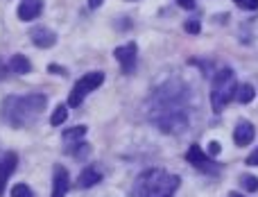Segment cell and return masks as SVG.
<instances>
[{
    "instance_id": "obj_1",
    "label": "cell",
    "mask_w": 258,
    "mask_h": 197,
    "mask_svg": "<svg viewBox=\"0 0 258 197\" xmlns=\"http://www.w3.org/2000/svg\"><path fill=\"white\" fill-rule=\"evenodd\" d=\"M150 118L165 134H181L188 127V89L181 82H168L152 95Z\"/></svg>"
},
{
    "instance_id": "obj_2",
    "label": "cell",
    "mask_w": 258,
    "mask_h": 197,
    "mask_svg": "<svg viewBox=\"0 0 258 197\" xmlns=\"http://www.w3.org/2000/svg\"><path fill=\"white\" fill-rule=\"evenodd\" d=\"M45 95L30 93V95H7L3 100V118L12 127H25L34 122L45 109Z\"/></svg>"
},
{
    "instance_id": "obj_3",
    "label": "cell",
    "mask_w": 258,
    "mask_h": 197,
    "mask_svg": "<svg viewBox=\"0 0 258 197\" xmlns=\"http://www.w3.org/2000/svg\"><path fill=\"white\" fill-rule=\"evenodd\" d=\"M179 177L170 175L165 170H145L143 175H138V179L134 181L132 197H174L179 188Z\"/></svg>"
},
{
    "instance_id": "obj_4",
    "label": "cell",
    "mask_w": 258,
    "mask_h": 197,
    "mask_svg": "<svg viewBox=\"0 0 258 197\" xmlns=\"http://www.w3.org/2000/svg\"><path fill=\"white\" fill-rule=\"evenodd\" d=\"M236 73L231 68H222L213 75V84H211V107L215 113H220L233 98H236Z\"/></svg>"
},
{
    "instance_id": "obj_5",
    "label": "cell",
    "mask_w": 258,
    "mask_h": 197,
    "mask_svg": "<svg viewBox=\"0 0 258 197\" xmlns=\"http://www.w3.org/2000/svg\"><path fill=\"white\" fill-rule=\"evenodd\" d=\"M102 82H104V73H100V71L86 73L84 77H80V80L75 82V86H73L71 98H68V107H80L82 100H84L86 95L91 93V91L98 89Z\"/></svg>"
},
{
    "instance_id": "obj_6",
    "label": "cell",
    "mask_w": 258,
    "mask_h": 197,
    "mask_svg": "<svg viewBox=\"0 0 258 197\" xmlns=\"http://www.w3.org/2000/svg\"><path fill=\"white\" fill-rule=\"evenodd\" d=\"M116 59H118V63H120V68H122L125 75L134 73V68H136V59H138L136 43H125V45H120V48H116Z\"/></svg>"
},
{
    "instance_id": "obj_7",
    "label": "cell",
    "mask_w": 258,
    "mask_h": 197,
    "mask_svg": "<svg viewBox=\"0 0 258 197\" xmlns=\"http://www.w3.org/2000/svg\"><path fill=\"white\" fill-rule=\"evenodd\" d=\"M186 161L190 163V166H195L197 170H204V172H215L218 168L213 166V161H211V157H206L204 152H202L200 145H192L190 150L186 152Z\"/></svg>"
},
{
    "instance_id": "obj_8",
    "label": "cell",
    "mask_w": 258,
    "mask_h": 197,
    "mask_svg": "<svg viewBox=\"0 0 258 197\" xmlns=\"http://www.w3.org/2000/svg\"><path fill=\"white\" fill-rule=\"evenodd\" d=\"M18 166V157L14 152H5L0 157V195L5 193V186H7V179L12 177V172L16 170Z\"/></svg>"
},
{
    "instance_id": "obj_9",
    "label": "cell",
    "mask_w": 258,
    "mask_h": 197,
    "mask_svg": "<svg viewBox=\"0 0 258 197\" xmlns=\"http://www.w3.org/2000/svg\"><path fill=\"white\" fill-rule=\"evenodd\" d=\"M43 12V0H23L18 5V18L21 21H34Z\"/></svg>"
},
{
    "instance_id": "obj_10",
    "label": "cell",
    "mask_w": 258,
    "mask_h": 197,
    "mask_svg": "<svg viewBox=\"0 0 258 197\" xmlns=\"http://www.w3.org/2000/svg\"><path fill=\"white\" fill-rule=\"evenodd\" d=\"M256 136V129L251 122L247 120H240L238 122V127L233 129V141H236V145H240V148H245V145H249L251 141H254Z\"/></svg>"
},
{
    "instance_id": "obj_11",
    "label": "cell",
    "mask_w": 258,
    "mask_h": 197,
    "mask_svg": "<svg viewBox=\"0 0 258 197\" xmlns=\"http://www.w3.org/2000/svg\"><path fill=\"white\" fill-rule=\"evenodd\" d=\"M68 170L63 166L54 168V177H52V197H66L68 193Z\"/></svg>"
},
{
    "instance_id": "obj_12",
    "label": "cell",
    "mask_w": 258,
    "mask_h": 197,
    "mask_svg": "<svg viewBox=\"0 0 258 197\" xmlns=\"http://www.w3.org/2000/svg\"><path fill=\"white\" fill-rule=\"evenodd\" d=\"M30 36L34 41V45H39V48H52L57 43V34L52 30H48V27H34L30 32Z\"/></svg>"
},
{
    "instance_id": "obj_13",
    "label": "cell",
    "mask_w": 258,
    "mask_h": 197,
    "mask_svg": "<svg viewBox=\"0 0 258 197\" xmlns=\"http://www.w3.org/2000/svg\"><path fill=\"white\" fill-rule=\"evenodd\" d=\"M84 136H86V127H84V125L71 127V129L63 132V141L68 143V148H77V145H82Z\"/></svg>"
},
{
    "instance_id": "obj_14",
    "label": "cell",
    "mask_w": 258,
    "mask_h": 197,
    "mask_svg": "<svg viewBox=\"0 0 258 197\" xmlns=\"http://www.w3.org/2000/svg\"><path fill=\"white\" fill-rule=\"evenodd\" d=\"M98 181H102V175H100L93 166H89V168H84V170H82L77 184H80V188H91V186H95Z\"/></svg>"
},
{
    "instance_id": "obj_15",
    "label": "cell",
    "mask_w": 258,
    "mask_h": 197,
    "mask_svg": "<svg viewBox=\"0 0 258 197\" xmlns=\"http://www.w3.org/2000/svg\"><path fill=\"white\" fill-rule=\"evenodd\" d=\"M9 71L16 73V75H27V73L32 71V63L25 54H14V57L9 59Z\"/></svg>"
},
{
    "instance_id": "obj_16",
    "label": "cell",
    "mask_w": 258,
    "mask_h": 197,
    "mask_svg": "<svg viewBox=\"0 0 258 197\" xmlns=\"http://www.w3.org/2000/svg\"><path fill=\"white\" fill-rule=\"evenodd\" d=\"M254 98H256V91H254V86H251V84H242V86H238V91H236V100H238L240 104H249Z\"/></svg>"
},
{
    "instance_id": "obj_17",
    "label": "cell",
    "mask_w": 258,
    "mask_h": 197,
    "mask_svg": "<svg viewBox=\"0 0 258 197\" xmlns=\"http://www.w3.org/2000/svg\"><path fill=\"white\" fill-rule=\"evenodd\" d=\"M66 118H68V107H66V104H59V107L54 109V113H52V118H50V122H52L54 127H59L61 122H66Z\"/></svg>"
},
{
    "instance_id": "obj_18",
    "label": "cell",
    "mask_w": 258,
    "mask_h": 197,
    "mask_svg": "<svg viewBox=\"0 0 258 197\" xmlns=\"http://www.w3.org/2000/svg\"><path fill=\"white\" fill-rule=\"evenodd\" d=\"M240 186L247 190V193H256V190H258V177H254V175H242L240 177Z\"/></svg>"
},
{
    "instance_id": "obj_19",
    "label": "cell",
    "mask_w": 258,
    "mask_h": 197,
    "mask_svg": "<svg viewBox=\"0 0 258 197\" xmlns=\"http://www.w3.org/2000/svg\"><path fill=\"white\" fill-rule=\"evenodd\" d=\"M12 197H34V195H32L30 186H25V184H16V186L12 188Z\"/></svg>"
},
{
    "instance_id": "obj_20",
    "label": "cell",
    "mask_w": 258,
    "mask_h": 197,
    "mask_svg": "<svg viewBox=\"0 0 258 197\" xmlns=\"http://www.w3.org/2000/svg\"><path fill=\"white\" fill-rule=\"evenodd\" d=\"M233 3H236L240 9H247V12H254V9H258V0H233Z\"/></svg>"
},
{
    "instance_id": "obj_21",
    "label": "cell",
    "mask_w": 258,
    "mask_h": 197,
    "mask_svg": "<svg viewBox=\"0 0 258 197\" xmlns=\"http://www.w3.org/2000/svg\"><path fill=\"white\" fill-rule=\"evenodd\" d=\"M183 30H186L188 34H200V23H197V21H188L186 25H183Z\"/></svg>"
},
{
    "instance_id": "obj_22",
    "label": "cell",
    "mask_w": 258,
    "mask_h": 197,
    "mask_svg": "<svg viewBox=\"0 0 258 197\" xmlns=\"http://www.w3.org/2000/svg\"><path fill=\"white\" fill-rule=\"evenodd\" d=\"M209 154H211V157H218V154H220V143H215V141H213V143H209Z\"/></svg>"
},
{
    "instance_id": "obj_23",
    "label": "cell",
    "mask_w": 258,
    "mask_h": 197,
    "mask_svg": "<svg viewBox=\"0 0 258 197\" xmlns=\"http://www.w3.org/2000/svg\"><path fill=\"white\" fill-rule=\"evenodd\" d=\"M247 166H258V150L247 157Z\"/></svg>"
},
{
    "instance_id": "obj_24",
    "label": "cell",
    "mask_w": 258,
    "mask_h": 197,
    "mask_svg": "<svg viewBox=\"0 0 258 197\" xmlns=\"http://www.w3.org/2000/svg\"><path fill=\"white\" fill-rule=\"evenodd\" d=\"M177 3L181 5L183 9H192V7H195V0H177Z\"/></svg>"
},
{
    "instance_id": "obj_25",
    "label": "cell",
    "mask_w": 258,
    "mask_h": 197,
    "mask_svg": "<svg viewBox=\"0 0 258 197\" xmlns=\"http://www.w3.org/2000/svg\"><path fill=\"white\" fill-rule=\"evenodd\" d=\"M102 3H104V0H89V7H91V9H98Z\"/></svg>"
},
{
    "instance_id": "obj_26",
    "label": "cell",
    "mask_w": 258,
    "mask_h": 197,
    "mask_svg": "<svg viewBox=\"0 0 258 197\" xmlns=\"http://www.w3.org/2000/svg\"><path fill=\"white\" fill-rule=\"evenodd\" d=\"M229 197H245V195H240V193H229Z\"/></svg>"
}]
</instances>
